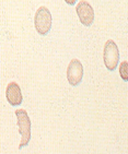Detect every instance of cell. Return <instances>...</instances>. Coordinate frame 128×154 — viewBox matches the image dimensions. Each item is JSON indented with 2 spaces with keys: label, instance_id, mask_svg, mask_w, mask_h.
<instances>
[{
  "label": "cell",
  "instance_id": "cell-5",
  "mask_svg": "<svg viewBox=\"0 0 128 154\" xmlns=\"http://www.w3.org/2000/svg\"><path fill=\"white\" fill-rule=\"evenodd\" d=\"M76 11L79 17V20L83 25L90 26L94 22V9L88 1L81 0L77 3Z\"/></svg>",
  "mask_w": 128,
  "mask_h": 154
},
{
  "label": "cell",
  "instance_id": "cell-1",
  "mask_svg": "<svg viewBox=\"0 0 128 154\" xmlns=\"http://www.w3.org/2000/svg\"><path fill=\"white\" fill-rule=\"evenodd\" d=\"M15 117L18 118L19 132L21 134V142L19 145V150H21L22 148L27 146L31 141L32 124H31V119L25 109H15Z\"/></svg>",
  "mask_w": 128,
  "mask_h": 154
},
{
  "label": "cell",
  "instance_id": "cell-4",
  "mask_svg": "<svg viewBox=\"0 0 128 154\" xmlns=\"http://www.w3.org/2000/svg\"><path fill=\"white\" fill-rule=\"evenodd\" d=\"M83 78V66L80 62V60L72 59L69 62L68 68H67V79L70 85L77 86L80 84Z\"/></svg>",
  "mask_w": 128,
  "mask_h": 154
},
{
  "label": "cell",
  "instance_id": "cell-7",
  "mask_svg": "<svg viewBox=\"0 0 128 154\" xmlns=\"http://www.w3.org/2000/svg\"><path fill=\"white\" fill-rule=\"evenodd\" d=\"M119 74H120V78L123 79V81L127 82L128 81V62L126 60L120 62L119 65Z\"/></svg>",
  "mask_w": 128,
  "mask_h": 154
},
{
  "label": "cell",
  "instance_id": "cell-3",
  "mask_svg": "<svg viewBox=\"0 0 128 154\" xmlns=\"http://www.w3.org/2000/svg\"><path fill=\"white\" fill-rule=\"evenodd\" d=\"M103 60L107 70L114 71L119 62V51L113 39H107L103 48Z\"/></svg>",
  "mask_w": 128,
  "mask_h": 154
},
{
  "label": "cell",
  "instance_id": "cell-6",
  "mask_svg": "<svg viewBox=\"0 0 128 154\" xmlns=\"http://www.w3.org/2000/svg\"><path fill=\"white\" fill-rule=\"evenodd\" d=\"M6 97L8 103L11 106H19L21 105L23 101V95H22L21 89L17 82H10L8 83L6 89Z\"/></svg>",
  "mask_w": 128,
  "mask_h": 154
},
{
  "label": "cell",
  "instance_id": "cell-2",
  "mask_svg": "<svg viewBox=\"0 0 128 154\" xmlns=\"http://www.w3.org/2000/svg\"><path fill=\"white\" fill-rule=\"evenodd\" d=\"M53 18L52 13L46 7H39L34 17V25L39 35H46L52 29Z\"/></svg>",
  "mask_w": 128,
  "mask_h": 154
}]
</instances>
